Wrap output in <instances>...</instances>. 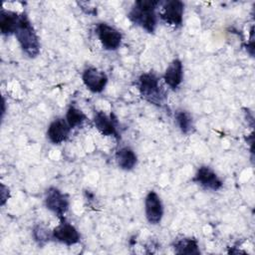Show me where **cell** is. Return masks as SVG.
<instances>
[{
	"mask_svg": "<svg viewBox=\"0 0 255 255\" xmlns=\"http://www.w3.org/2000/svg\"><path fill=\"white\" fill-rule=\"evenodd\" d=\"M160 4L157 0H137L128 13V18L147 33H153L157 26L156 9Z\"/></svg>",
	"mask_w": 255,
	"mask_h": 255,
	"instance_id": "1",
	"label": "cell"
},
{
	"mask_svg": "<svg viewBox=\"0 0 255 255\" xmlns=\"http://www.w3.org/2000/svg\"><path fill=\"white\" fill-rule=\"evenodd\" d=\"M15 37L22 51L29 58H36L40 53L39 37L26 13H21Z\"/></svg>",
	"mask_w": 255,
	"mask_h": 255,
	"instance_id": "2",
	"label": "cell"
},
{
	"mask_svg": "<svg viewBox=\"0 0 255 255\" xmlns=\"http://www.w3.org/2000/svg\"><path fill=\"white\" fill-rule=\"evenodd\" d=\"M136 87L144 100L155 106H162L166 95L160 86L159 79L152 72L142 73L136 81Z\"/></svg>",
	"mask_w": 255,
	"mask_h": 255,
	"instance_id": "3",
	"label": "cell"
},
{
	"mask_svg": "<svg viewBox=\"0 0 255 255\" xmlns=\"http://www.w3.org/2000/svg\"><path fill=\"white\" fill-rule=\"evenodd\" d=\"M45 205L46 207L57 215L60 219L64 218L65 213L70 206L69 196L62 192L57 187H49L45 193Z\"/></svg>",
	"mask_w": 255,
	"mask_h": 255,
	"instance_id": "4",
	"label": "cell"
},
{
	"mask_svg": "<svg viewBox=\"0 0 255 255\" xmlns=\"http://www.w3.org/2000/svg\"><path fill=\"white\" fill-rule=\"evenodd\" d=\"M96 32L103 48L108 51H115L122 44V34L113 26L102 22L97 25Z\"/></svg>",
	"mask_w": 255,
	"mask_h": 255,
	"instance_id": "5",
	"label": "cell"
},
{
	"mask_svg": "<svg viewBox=\"0 0 255 255\" xmlns=\"http://www.w3.org/2000/svg\"><path fill=\"white\" fill-rule=\"evenodd\" d=\"M80 238L81 236L77 228L68 222L65 217L61 218L60 223L52 230V239L67 246L79 243Z\"/></svg>",
	"mask_w": 255,
	"mask_h": 255,
	"instance_id": "6",
	"label": "cell"
},
{
	"mask_svg": "<svg viewBox=\"0 0 255 255\" xmlns=\"http://www.w3.org/2000/svg\"><path fill=\"white\" fill-rule=\"evenodd\" d=\"M162 10L159 12L160 19L174 27L181 26L183 22V13H184V3L179 0H170L165 1L162 6Z\"/></svg>",
	"mask_w": 255,
	"mask_h": 255,
	"instance_id": "7",
	"label": "cell"
},
{
	"mask_svg": "<svg viewBox=\"0 0 255 255\" xmlns=\"http://www.w3.org/2000/svg\"><path fill=\"white\" fill-rule=\"evenodd\" d=\"M144 213L149 224H158L163 216V205L158 194L151 190L144 198Z\"/></svg>",
	"mask_w": 255,
	"mask_h": 255,
	"instance_id": "8",
	"label": "cell"
},
{
	"mask_svg": "<svg viewBox=\"0 0 255 255\" xmlns=\"http://www.w3.org/2000/svg\"><path fill=\"white\" fill-rule=\"evenodd\" d=\"M82 81L86 88L93 93H102L108 83V76L105 72L95 67H88L82 74Z\"/></svg>",
	"mask_w": 255,
	"mask_h": 255,
	"instance_id": "9",
	"label": "cell"
},
{
	"mask_svg": "<svg viewBox=\"0 0 255 255\" xmlns=\"http://www.w3.org/2000/svg\"><path fill=\"white\" fill-rule=\"evenodd\" d=\"M192 180L204 189L212 191H217L223 186L221 178L211 167L206 165H202L197 169Z\"/></svg>",
	"mask_w": 255,
	"mask_h": 255,
	"instance_id": "10",
	"label": "cell"
},
{
	"mask_svg": "<svg viewBox=\"0 0 255 255\" xmlns=\"http://www.w3.org/2000/svg\"><path fill=\"white\" fill-rule=\"evenodd\" d=\"M94 125L103 135L114 136L117 139L120 138L118 131V122L113 115L108 116L102 111L96 112L94 116Z\"/></svg>",
	"mask_w": 255,
	"mask_h": 255,
	"instance_id": "11",
	"label": "cell"
},
{
	"mask_svg": "<svg viewBox=\"0 0 255 255\" xmlns=\"http://www.w3.org/2000/svg\"><path fill=\"white\" fill-rule=\"evenodd\" d=\"M71 129L66 119H56L48 127L47 137L52 143L60 144L68 138Z\"/></svg>",
	"mask_w": 255,
	"mask_h": 255,
	"instance_id": "12",
	"label": "cell"
},
{
	"mask_svg": "<svg viewBox=\"0 0 255 255\" xmlns=\"http://www.w3.org/2000/svg\"><path fill=\"white\" fill-rule=\"evenodd\" d=\"M163 80L171 90L179 88L183 80V65L179 59L171 61L164 72Z\"/></svg>",
	"mask_w": 255,
	"mask_h": 255,
	"instance_id": "13",
	"label": "cell"
},
{
	"mask_svg": "<svg viewBox=\"0 0 255 255\" xmlns=\"http://www.w3.org/2000/svg\"><path fill=\"white\" fill-rule=\"evenodd\" d=\"M21 13H16L14 11L1 9L0 11V30L3 35L10 36L15 34L19 22Z\"/></svg>",
	"mask_w": 255,
	"mask_h": 255,
	"instance_id": "14",
	"label": "cell"
},
{
	"mask_svg": "<svg viewBox=\"0 0 255 255\" xmlns=\"http://www.w3.org/2000/svg\"><path fill=\"white\" fill-rule=\"evenodd\" d=\"M116 161L118 166L123 170H131L137 162V156L129 146H123L116 152Z\"/></svg>",
	"mask_w": 255,
	"mask_h": 255,
	"instance_id": "15",
	"label": "cell"
},
{
	"mask_svg": "<svg viewBox=\"0 0 255 255\" xmlns=\"http://www.w3.org/2000/svg\"><path fill=\"white\" fill-rule=\"evenodd\" d=\"M172 247L176 254H199L198 241L193 237H182L175 239L172 243Z\"/></svg>",
	"mask_w": 255,
	"mask_h": 255,
	"instance_id": "16",
	"label": "cell"
},
{
	"mask_svg": "<svg viewBox=\"0 0 255 255\" xmlns=\"http://www.w3.org/2000/svg\"><path fill=\"white\" fill-rule=\"evenodd\" d=\"M175 123L180 129V131L184 134H189L194 130V124L192 116L184 110H177L174 113Z\"/></svg>",
	"mask_w": 255,
	"mask_h": 255,
	"instance_id": "17",
	"label": "cell"
},
{
	"mask_svg": "<svg viewBox=\"0 0 255 255\" xmlns=\"http://www.w3.org/2000/svg\"><path fill=\"white\" fill-rule=\"evenodd\" d=\"M66 121L70 128L73 129L75 128H78L82 126L87 121V116L77 107L70 106L67 110L66 114Z\"/></svg>",
	"mask_w": 255,
	"mask_h": 255,
	"instance_id": "18",
	"label": "cell"
},
{
	"mask_svg": "<svg viewBox=\"0 0 255 255\" xmlns=\"http://www.w3.org/2000/svg\"><path fill=\"white\" fill-rule=\"evenodd\" d=\"M32 235L39 246L45 245L47 242L50 241V239H52V231L42 224H37L36 226H34Z\"/></svg>",
	"mask_w": 255,
	"mask_h": 255,
	"instance_id": "19",
	"label": "cell"
},
{
	"mask_svg": "<svg viewBox=\"0 0 255 255\" xmlns=\"http://www.w3.org/2000/svg\"><path fill=\"white\" fill-rule=\"evenodd\" d=\"M0 196H1V205H5L9 198V189L7 186H5L3 183H1V191H0Z\"/></svg>",
	"mask_w": 255,
	"mask_h": 255,
	"instance_id": "20",
	"label": "cell"
}]
</instances>
